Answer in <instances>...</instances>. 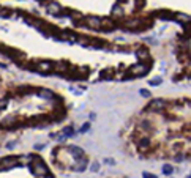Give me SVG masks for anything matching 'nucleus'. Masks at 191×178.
Segmentation results:
<instances>
[{
	"mask_svg": "<svg viewBox=\"0 0 191 178\" xmlns=\"http://www.w3.org/2000/svg\"><path fill=\"white\" fill-rule=\"evenodd\" d=\"M30 170H32V173L35 177H49V169L48 165L44 164L41 159H35L32 164H30Z\"/></svg>",
	"mask_w": 191,
	"mask_h": 178,
	"instance_id": "f257e3e1",
	"label": "nucleus"
},
{
	"mask_svg": "<svg viewBox=\"0 0 191 178\" xmlns=\"http://www.w3.org/2000/svg\"><path fill=\"white\" fill-rule=\"evenodd\" d=\"M18 161H19L18 156H8V158L0 159V172H3V170H11L13 167H16Z\"/></svg>",
	"mask_w": 191,
	"mask_h": 178,
	"instance_id": "f03ea898",
	"label": "nucleus"
},
{
	"mask_svg": "<svg viewBox=\"0 0 191 178\" xmlns=\"http://www.w3.org/2000/svg\"><path fill=\"white\" fill-rule=\"evenodd\" d=\"M68 151L71 153V156L74 158V159H81V158H84V150L81 148V147H77V145L68 147Z\"/></svg>",
	"mask_w": 191,
	"mask_h": 178,
	"instance_id": "7ed1b4c3",
	"label": "nucleus"
},
{
	"mask_svg": "<svg viewBox=\"0 0 191 178\" xmlns=\"http://www.w3.org/2000/svg\"><path fill=\"white\" fill-rule=\"evenodd\" d=\"M164 106H166V103L163 101V99H153V101L149 104L147 110H161V109H164Z\"/></svg>",
	"mask_w": 191,
	"mask_h": 178,
	"instance_id": "20e7f679",
	"label": "nucleus"
},
{
	"mask_svg": "<svg viewBox=\"0 0 191 178\" xmlns=\"http://www.w3.org/2000/svg\"><path fill=\"white\" fill-rule=\"evenodd\" d=\"M147 71H149V66H145L144 63L136 65V66L131 68V74H133V76H142V74H145Z\"/></svg>",
	"mask_w": 191,
	"mask_h": 178,
	"instance_id": "39448f33",
	"label": "nucleus"
},
{
	"mask_svg": "<svg viewBox=\"0 0 191 178\" xmlns=\"http://www.w3.org/2000/svg\"><path fill=\"white\" fill-rule=\"evenodd\" d=\"M51 68H52V63H49V61H40L33 66V69L38 73H48Z\"/></svg>",
	"mask_w": 191,
	"mask_h": 178,
	"instance_id": "423d86ee",
	"label": "nucleus"
},
{
	"mask_svg": "<svg viewBox=\"0 0 191 178\" xmlns=\"http://www.w3.org/2000/svg\"><path fill=\"white\" fill-rule=\"evenodd\" d=\"M85 21H87V25L88 27H92V29H101V19L98 17H93V16H88V17H85Z\"/></svg>",
	"mask_w": 191,
	"mask_h": 178,
	"instance_id": "0eeeda50",
	"label": "nucleus"
},
{
	"mask_svg": "<svg viewBox=\"0 0 191 178\" xmlns=\"http://www.w3.org/2000/svg\"><path fill=\"white\" fill-rule=\"evenodd\" d=\"M71 169L74 170V172H84V170L87 169V161L81 158V159H77V164H76V165H73Z\"/></svg>",
	"mask_w": 191,
	"mask_h": 178,
	"instance_id": "6e6552de",
	"label": "nucleus"
},
{
	"mask_svg": "<svg viewBox=\"0 0 191 178\" xmlns=\"http://www.w3.org/2000/svg\"><path fill=\"white\" fill-rule=\"evenodd\" d=\"M38 95H40L41 98H44V99H52L54 98V93L51 90H48V88H41V90L38 91Z\"/></svg>",
	"mask_w": 191,
	"mask_h": 178,
	"instance_id": "1a4fd4ad",
	"label": "nucleus"
},
{
	"mask_svg": "<svg viewBox=\"0 0 191 178\" xmlns=\"http://www.w3.org/2000/svg\"><path fill=\"white\" fill-rule=\"evenodd\" d=\"M58 11H60V5L58 3H49L48 5V13H51V14H57Z\"/></svg>",
	"mask_w": 191,
	"mask_h": 178,
	"instance_id": "9d476101",
	"label": "nucleus"
},
{
	"mask_svg": "<svg viewBox=\"0 0 191 178\" xmlns=\"http://www.w3.org/2000/svg\"><path fill=\"white\" fill-rule=\"evenodd\" d=\"M52 137L55 139L57 142H63V140H67V139H68V136L63 133V131H60L58 134H52Z\"/></svg>",
	"mask_w": 191,
	"mask_h": 178,
	"instance_id": "9b49d317",
	"label": "nucleus"
},
{
	"mask_svg": "<svg viewBox=\"0 0 191 178\" xmlns=\"http://www.w3.org/2000/svg\"><path fill=\"white\" fill-rule=\"evenodd\" d=\"M138 145L141 147V148H144V147H149V145H150V139H149V137H144V139H141V140L138 142Z\"/></svg>",
	"mask_w": 191,
	"mask_h": 178,
	"instance_id": "f8f14e48",
	"label": "nucleus"
},
{
	"mask_svg": "<svg viewBox=\"0 0 191 178\" xmlns=\"http://www.w3.org/2000/svg\"><path fill=\"white\" fill-rule=\"evenodd\" d=\"M136 55H138L139 59H149V52H147L145 49H139V51L136 52Z\"/></svg>",
	"mask_w": 191,
	"mask_h": 178,
	"instance_id": "ddd939ff",
	"label": "nucleus"
},
{
	"mask_svg": "<svg viewBox=\"0 0 191 178\" xmlns=\"http://www.w3.org/2000/svg\"><path fill=\"white\" fill-rule=\"evenodd\" d=\"M172 172H174L172 165H169V164H164V165H163V173H164V175H171Z\"/></svg>",
	"mask_w": 191,
	"mask_h": 178,
	"instance_id": "4468645a",
	"label": "nucleus"
},
{
	"mask_svg": "<svg viewBox=\"0 0 191 178\" xmlns=\"http://www.w3.org/2000/svg\"><path fill=\"white\" fill-rule=\"evenodd\" d=\"M14 120H16V118H14L13 115H11V117H6L5 120H3V126H8V125H11V123H13Z\"/></svg>",
	"mask_w": 191,
	"mask_h": 178,
	"instance_id": "2eb2a0df",
	"label": "nucleus"
},
{
	"mask_svg": "<svg viewBox=\"0 0 191 178\" xmlns=\"http://www.w3.org/2000/svg\"><path fill=\"white\" fill-rule=\"evenodd\" d=\"M6 106H8V99H6V98L0 99V110H2V109H5Z\"/></svg>",
	"mask_w": 191,
	"mask_h": 178,
	"instance_id": "dca6fc26",
	"label": "nucleus"
},
{
	"mask_svg": "<svg viewBox=\"0 0 191 178\" xmlns=\"http://www.w3.org/2000/svg\"><path fill=\"white\" fill-rule=\"evenodd\" d=\"M90 170H92V172H98V170H100V164H98V162H93V164L90 165Z\"/></svg>",
	"mask_w": 191,
	"mask_h": 178,
	"instance_id": "f3484780",
	"label": "nucleus"
},
{
	"mask_svg": "<svg viewBox=\"0 0 191 178\" xmlns=\"http://www.w3.org/2000/svg\"><path fill=\"white\" fill-rule=\"evenodd\" d=\"M142 178H158V177H157V175H153V173L144 172V173H142Z\"/></svg>",
	"mask_w": 191,
	"mask_h": 178,
	"instance_id": "a211bd4d",
	"label": "nucleus"
},
{
	"mask_svg": "<svg viewBox=\"0 0 191 178\" xmlns=\"http://www.w3.org/2000/svg\"><path fill=\"white\" fill-rule=\"evenodd\" d=\"M16 145H18V142H16V140L8 142V144H6V148H8V150H13V147H16Z\"/></svg>",
	"mask_w": 191,
	"mask_h": 178,
	"instance_id": "6ab92c4d",
	"label": "nucleus"
},
{
	"mask_svg": "<svg viewBox=\"0 0 191 178\" xmlns=\"http://www.w3.org/2000/svg\"><path fill=\"white\" fill-rule=\"evenodd\" d=\"M158 84H161V79H159V77L158 79H152L150 80V85H158Z\"/></svg>",
	"mask_w": 191,
	"mask_h": 178,
	"instance_id": "aec40b11",
	"label": "nucleus"
},
{
	"mask_svg": "<svg viewBox=\"0 0 191 178\" xmlns=\"http://www.w3.org/2000/svg\"><path fill=\"white\" fill-rule=\"evenodd\" d=\"M104 161H106V164H109V165H114V164H115V161L112 159V158H106Z\"/></svg>",
	"mask_w": 191,
	"mask_h": 178,
	"instance_id": "412c9836",
	"label": "nucleus"
},
{
	"mask_svg": "<svg viewBox=\"0 0 191 178\" xmlns=\"http://www.w3.org/2000/svg\"><path fill=\"white\" fill-rule=\"evenodd\" d=\"M44 147H46L44 144H37V145H35V150H38V151H41V150L44 148Z\"/></svg>",
	"mask_w": 191,
	"mask_h": 178,
	"instance_id": "4be33fe9",
	"label": "nucleus"
},
{
	"mask_svg": "<svg viewBox=\"0 0 191 178\" xmlns=\"http://www.w3.org/2000/svg\"><path fill=\"white\" fill-rule=\"evenodd\" d=\"M88 128H90V125H88V123H85V125H84L82 128H81V133H85V131H87Z\"/></svg>",
	"mask_w": 191,
	"mask_h": 178,
	"instance_id": "5701e85b",
	"label": "nucleus"
},
{
	"mask_svg": "<svg viewBox=\"0 0 191 178\" xmlns=\"http://www.w3.org/2000/svg\"><path fill=\"white\" fill-rule=\"evenodd\" d=\"M141 95H142V96H145V98H149V96H150V91H147V90H141Z\"/></svg>",
	"mask_w": 191,
	"mask_h": 178,
	"instance_id": "b1692460",
	"label": "nucleus"
},
{
	"mask_svg": "<svg viewBox=\"0 0 191 178\" xmlns=\"http://www.w3.org/2000/svg\"><path fill=\"white\" fill-rule=\"evenodd\" d=\"M114 14H122V10H120V8H117V6H115V8H114Z\"/></svg>",
	"mask_w": 191,
	"mask_h": 178,
	"instance_id": "393cba45",
	"label": "nucleus"
},
{
	"mask_svg": "<svg viewBox=\"0 0 191 178\" xmlns=\"http://www.w3.org/2000/svg\"><path fill=\"white\" fill-rule=\"evenodd\" d=\"M190 178H191V177H190Z\"/></svg>",
	"mask_w": 191,
	"mask_h": 178,
	"instance_id": "a878e982",
	"label": "nucleus"
}]
</instances>
